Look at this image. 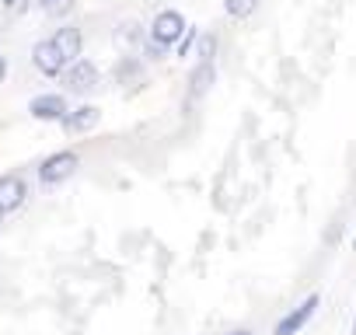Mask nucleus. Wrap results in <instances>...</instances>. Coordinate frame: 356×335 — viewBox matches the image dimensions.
Instances as JSON below:
<instances>
[{"label": "nucleus", "instance_id": "f257e3e1", "mask_svg": "<svg viewBox=\"0 0 356 335\" xmlns=\"http://www.w3.org/2000/svg\"><path fill=\"white\" fill-rule=\"evenodd\" d=\"M60 84H63V91L67 95H77V98H84V95H91L98 84H102V74H98V67L91 63V60H74L63 74H60Z\"/></svg>", "mask_w": 356, "mask_h": 335}, {"label": "nucleus", "instance_id": "f03ea898", "mask_svg": "<svg viewBox=\"0 0 356 335\" xmlns=\"http://www.w3.org/2000/svg\"><path fill=\"white\" fill-rule=\"evenodd\" d=\"M77 168H81V157L74 150H56L39 164V182L42 186H63L67 179H74Z\"/></svg>", "mask_w": 356, "mask_h": 335}, {"label": "nucleus", "instance_id": "7ed1b4c3", "mask_svg": "<svg viewBox=\"0 0 356 335\" xmlns=\"http://www.w3.org/2000/svg\"><path fill=\"white\" fill-rule=\"evenodd\" d=\"M186 28H189V25H186L182 11H171V8H168V11H157V15H154V22H150V39L171 49V46H178V39L186 35Z\"/></svg>", "mask_w": 356, "mask_h": 335}, {"label": "nucleus", "instance_id": "20e7f679", "mask_svg": "<svg viewBox=\"0 0 356 335\" xmlns=\"http://www.w3.org/2000/svg\"><path fill=\"white\" fill-rule=\"evenodd\" d=\"M318 304H321V297L318 293H311V297H304L297 307H290L280 321H276V328H273V335H297L311 318H314V311H318Z\"/></svg>", "mask_w": 356, "mask_h": 335}, {"label": "nucleus", "instance_id": "39448f33", "mask_svg": "<svg viewBox=\"0 0 356 335\" xmlns=\"http://www.w3.org/2000/svg\"><path fill=\"white\" fill-rule=\"evenodd\" d=\"M32 67H35L39 74H46V77H60L70 63L63 60V53L56 49L53 39H39V42L32 46Z\"/></svg>", "mask_w": 356, "mask_h": 335}, {"label": "nucleus", "instance_id": "423d86ee", "mask_svg": "<svg viewBox=\"0 0 356 335\" xmlns=\"http://www.w3.org/2000/svg\"><path fill=\"white\" fill-rule=\"evenodd\" d=\"M67 112H70V105H67V95H56V91L35 95V98L29 101V115H32L35 122H60Z\"/></svg>", "mask_w": 356, "mask_h": 335}, {"label": "nucleus", "instance_id": "0eeeda50", "mask_svg": "<svg viewBox=\"0 0 356 335\" xmlns=\"http://www.w3.org/2000/svg\"><path fill=\"white\" fill-rule=\"evenodd\" d=\"M98 122H102V108H98V105H77V108H70V112L60 119V126H63V133H67V136L91 133Z\"/></svg>", "mask_w": 356, "mask_h": 335}, {"label": "nucleus", "instance_id": "6e6552de", "mask_svg": "<svg viewBox=\"0 0 356 335\" xmlns=\"http://www.w3.org/2000/svg\"><path fill=\"white\" fill-rule=\"evenodd\" d=\"M25 199H29V182L22 175H0V210L15 213L25 206Z\"/></svg>", "mask_w": 356, "mask_h": 335}, {"label": "nucleus", "instance_id": "1a4fd4ad", "mask_svg": "<svg viewBox=\"0 0 356 335\" xmlns=\"http://www.w3.org/2000/svg\"><path fill=\"white\" fill-rule=\"evenodd\" d=\"M112 42H115V49L122 53V56H133L136 49H143V28L136 25V22H122V25H115V32H112Z\"/></svg>", "mask_w": 356, "mask_h": 335}, {"label": "nucleus", "instance_id": "9d476101", "mask_svg": "<svg viewBox=\"0 0 356 335\" xmlns=\"http://www.w3.org/2000/svg\"><path fill=\"white\" fill-rule=\"evenodd\" d=\"M53 42H56V49L63 53L67 63L81 60V53H84V35H81V28H74V25L56 28V32H53Z\"/></svg>", "mask_w": 356, "mask_h": 335}, {"label": "nucleus", "instance_id": "9b49d317", "mask_svg": "<svg viewBox=\"0 0 356 335\" xmlns=\"http://www.w3.org/2000/svg\"><path fill=\"white\" fill-rule=\"evenodd\" d=\"M213 84H217V67L196 60V67H193V74H189V98H203V95H210Z\"/></svg>", "mask_w": 356, "mask_h": 335}, {"label": "nucleus", "instance_id": "f8f14e48", "mask_svg": "<svg viewBox=\"0 0 356 335\" xmlns=\"http://www.w3.org/2000/svg\"><path fill=\"white\" fill-rule=\"evenodd\" d=\"M140 74H143V67H140L136 56H119V63H115V81H119V84H129V81H136Z\"/></svg>", "mask_w": 356, "mask_h": 335}, {"label": "nucleus", "instance_id": "ddd939ff", "mask_svg": "<svg viewBox=\"0 0 356 335\" xmlns=\"http://www.w3.org/2000/svg\"><path fill=\"white\" fill-rule=\"evenodd\" d=\"M193 56H196L200 63H213V56H217V35H213V32H203V35L196 39Z\"/></svg>", "mask_w": 356, "mask_h": 335}, {"label": "nucleus", "instance_id": "4468645a", "mask_svg": "<svg viewBox=\"0 0 356 335\" xmlns=\"http://www.w3.org/2000/svg\"><path fill=\"white\" fill-rule=\"evenodd\" d=\"M255 8H259V0H224V11H227V18H248V15H255Z\"/></svg>", "mask_w": 356, "mask_h": 335}, {"label": "nucleus", "instance_id": "2eb2a0df", "mask_svg": "<svg viewBox=\"0 0 356 335\" xmlns=\"http://www.w3.org/2000/svg\"><path fill=\"white\" fill-rule=\"evenodd\" d=\"M74 4H77V0H39V8H42L49 18H67V15L74 11Z\"/></svg>", "mask_w": 356, "mask_h": 335}, {"label": "nucleus", "instance_id": "dca6fc26", "mask_svg": "<svg viewBox=\"0 0 356 335\" xmlns=\"http://www.w3.org/2000/svg\"><path fill=\"white\" fill-rule=\"evenodd\" d=\"M196 39H200V32L189 25V28H186V35L178 39V46H175V49H178V56H182V60H186V56H193V49H196Z\"/></svg>", "mask_w": 356, "mask_h": 335}, {"label": "nucleus", "instance_id": "f3484780", "mask_svg": "<svg viewBox=\"0 0 356 335\" xmlns=\"http://www.w3.org/2000/svg\"><path fill=\"white\" fill-rule=\"evenodd\" d=\"M143 56H147L150 63H157V60L168 56V46H161V42H154V39L147 35V42H143Z\"/></svg>", "mask_w": 356, "mask_h": 335}, {"label": "nucleus", "instance_id": "a211bd4d", "mask_svg": "<svg viewBox=\"0 0 356 335\" xmlns=\"http://www.w3.org/2000/svg\"><path fill=\"white\" fill-rule=\"evenodd\" d=\"M4 77H8V60L0 56V81H4Z\"/></svg>", "mask_w": 356, "mask_h": 335}, {"label": "nucleus", "instance_id": "6ab92c4d", "mask_svg": "<svg viewBox=\"0 0 356 335\" xmlns=\"http://www.w3.org/2000/svg\"><path fill=\"white\" fill-rule=\"evenodd\" d=\"M227 335H255V332H248V328H234V332H227Z\"/></svg>", "mask_w": 356, "mask_h": 335}, {"label": "nucleus", "instance_id": "aec40b11", "mask_svg": "<svg viewBox=\"0 0 356 335\" xmlns=\"http://www.w3.org/2000/svg\"><path fill=\"white\" fill-rule=\"evenodd\" d=\"M0 4H4V8H18V0H0Z\"/></svg>", "mask_w": 356, "mask_h": 335}, {"label": "nucleus", "instance_id": "412c9836", "mask_svg": "<svg viewBox=\"0 0 356 335\" xmlns=\"http://www.w3.org/2000/svg\"><path fill=\"white\" fill-rule=\"evenodd\" d=\"M353 335H356V321H353Z\"/></svg>", "mask_w": 356, "mask_h": 335}, {"label": "nucleus", "instance_id": "4be33fe9", "mask_svg": "<svg viewBox=\"0 0 356 335\" xmlns=\"http://www.w3.org/2000/svg\"><path fill=\"white\" fill-rule=\"evenodd\" d=\"M0 220H4V210H0Z\"/></svg>", "mask_w": 356, "mask_h": 335}, {"label": "nucleus", "instance_id": "5701e85b", "mask_svg": "<svg viewBox=\"0 0 356 335\" xmlns=\"http://www.w3.org/2000/svg\"><path fill=\"white\" fill-rule=\"evenodd\" d=\"M353 245H356V238H353Z\"/></svg>", "mask_w": 356, "mask_h": 335}]
</instances>
